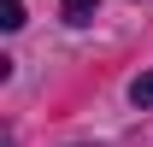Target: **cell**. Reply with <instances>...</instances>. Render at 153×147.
<instances>
[{
  "mask_svg": "<svg viewBox=\"0 0 153 147\" xmlns=\"http://www.w3.org/2000/svg\"><path fill=\"white\" fill-rule=\"evenodd\" d=\"M0 30H24V0H0Z\"/></svg>",
  "mask_w": 153,
  "mask_h": 147,
  "instance_id": "obj_1",
  "label": "cell"
},
{
  "mask_svg": "<svg viewBox=\"0 0 153 147\" xmlns=\"http://www.w3.org/2000/svg\"><path fill=\"white\" fill-rule=\"evenodd\" d=\"M94 18V0H65V24H88Z\"/></svg>",
  "mask_w": 153,
  "mask_h": 147,
  "instance_id": "obj_2",
  "label": "cell"
},
{
  "mask_svg": "<svg viewBox=\"0 0 153 147\" xmlns=\"http://www.w3.org/2000/svg\"><path fill=\"white\" fill-rule=\"evenodd\" d=\"M130 100H135V106H153V71H147V76H135V82H130Z\"/></svg>",
  "mask_w": 153,
  "mask_h": 147,
  "instance_id": "obj_3",
  "label": "cell"
}]
</instances>
